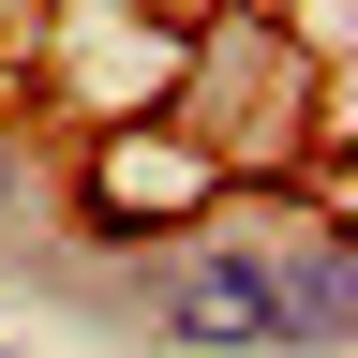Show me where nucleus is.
I'll return each instance as SVG.
<instances>
[{
    "label": "nucleus",
    "instance_id": "obj_1",
    "mask_svg": "<svg viewBox=\"0 0 358 358\" xmlns=\"http://www.w3.org/2000/svg\"><path fill=\"white\" fill-rule=\"evenodd\" d=\"M120 329L194 343V358H299V329H284V268H268V209H254V224L224 209V224H194V239L134 254Z\"/></svg>",
    "mask_w": 358,
    "mask_h": 358
},
{
    "label": "nucleus",
    "instance_id": "obj_2",
    "mask_svg": "<svg viewBox=\"0 0 358 358\" xmlns=\"http://www.w3.org/2000/svg\"><path fill=\"white\" fill-rule=\"evenodd\" d=\"M268 268H284V329H299V358H343V343H358L343 209H284V224H268Z\"/></svg>",
    "mask_w": 358,
    "mask_h": 358
},
{
    "label": "nucleus",
    "instance_id": "obj_3",
    "mask_svg": "<svg viewBox=\"0 0 358 358\" xmlns=\"http://www.w3.org/2000/svg\"><path fill=\"white\" fill-rule=\"evenodd\" d=\"M45 209H60V164H45L30 134L0 120V239H15V224H45Z\"/></svg>",
    "mask_w": 358,
    "mask_h": 358
},
{
    "label": "nucleus",
    "instance_id": "obj_4",
    "mask_svg": "<svg viewBox=\"0 0 358 358\" xmlns=\"http://www.w3.org/2000/svg\"><path fill=\"white\" fill-rule=\"evenodd\" d=\"M0 358H15V343H0Z\"/></svg>",
    "mask_w": 358,
    "mask_h": 358
}]
</instances>
